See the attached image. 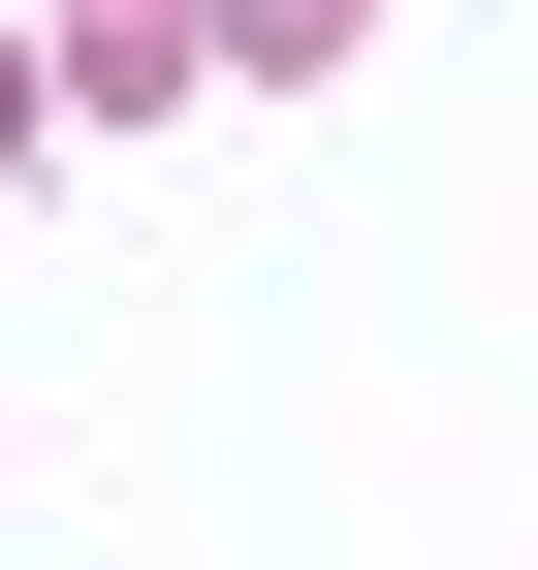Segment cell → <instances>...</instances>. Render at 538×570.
<instances>
[{
	"mask_svg": "<svg viewBox=\"0 0 538 570\" xmlns=\"http://www.w3.org/2000/svg\"><path fill=\"white\" fill-rule=\"evenodd\" d=\"M32 96H63V63H32V32H0V159H32Z\"/></svg>",
	"mask_w": 538,
	"mask_h": 570,
	"instance_id": "obj_3",
	"label": "cell"
},
{
	"mask_svg": "<svg viewBox=\"0 0 538 570\" xmlns=\"http://www.w3.org/2000/svg\"><path fill=\"white\" fill-rule=\"evenodd\" d=\"M190 32H222V63H349V0H190Z\"/></svg>",
	"mask_w": 538,
	"mask_h": 570,
	"instance_id": "obj_2",
	"label": "cell"
},
{
	"mask_svg": "<svg viewBox=\"0 0 538 570\" xmlns=\"http://www.w3.org/2000/svg\"><path fill=\"white\" fill-rule=\"evenodd\" d=\"M190 63H222L190 0H63V96H190Z\"/></svg>",
	"mask_w": 538,
	"mask_h": 570,
	"instance_id": "obj_1",
	"label": "cell"
}]
</instances>
